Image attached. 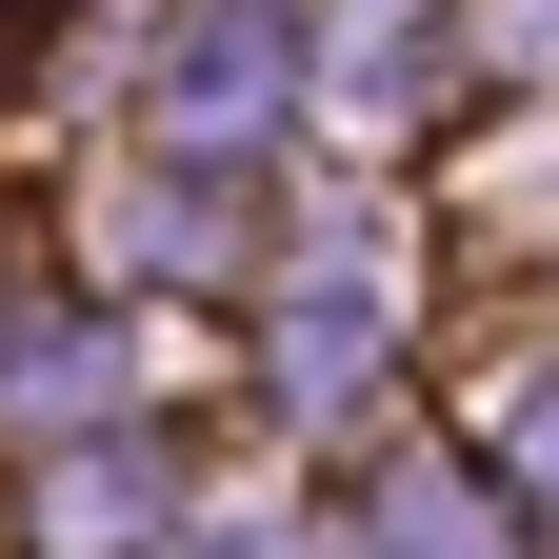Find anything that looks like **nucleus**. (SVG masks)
<instances>
[{
  "label": "nucleus",
  "instance_id": "obj_1",
  "mask_svg": "<svg viewBox=\"0 0 559 559\" xmlns=\"http://www.w3.org/2000/svg\"><path fill=\"white\" fill-rule=\"evenodd\" d=\"M280 81H300V21H280V0H200V21L160 40V120L180 140H260Z\"/></svg>",
  "mask_w": 559,
  "mask_h": 559
},
{
  "label": "nucleus",
  "instance_id": "obj_2",
  "mask_svg": "<svg viewBox=\"0 0 559 559\" xmlns=\"http://www.w3.org/2000/svg\"><path fill=\"white\" fill-rule=\"evenodd\" d=\"M360 559H520V539H500V500H479V479L400 460V479H380V539H360Z\"/></svg>",
  "mask_w": 559,
  "mask_h": 559
},
{
  "label": "nucleus",
  "instance_id": "obj_3",
  "mask_svg": "<svg viewBox=\"0 0 559 559\" xmlns=\"http://www.w3.org/2000/svg\"><path fill=\"white\" fill-rule=\"evenodd\" d=\"M40 520L100 559V539H140V520H160V460H140V440H120V460H60V500H40Z\"/></svg>",
  "mask_w": 559,
  "mask_h": 559
},
{
  "label": "nucleus",
  "instance_id": "obj_4",
  "mask_svg": "<svg viewBox=\"0 0 559 559\" xmlns=\"http://www.w3.org/2000/svg\"><path fill=\"white\" fill-rule=\"evenodd\" d=\"M400 81H419V0H380V21H360V40H340V100H360V120H380Z\"/></svg>",
  "mask_w": 559,
  "mask_h": 559
},
{
  "label": "nucleus",
  "instance_id": "obj_5",
  "mask_svg": "<svg viewBox=\"0 0 559 559\" xmlns=\"http://www.w3.org/2000/svg\"><path fill=\"white\" fill-rule=\"evenodd\" d=\"M539 479H559V400H539Z\"/></svg>",
  "mask_w": 559,
  "mask_h": 559
}]
</instances>
